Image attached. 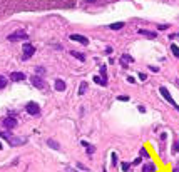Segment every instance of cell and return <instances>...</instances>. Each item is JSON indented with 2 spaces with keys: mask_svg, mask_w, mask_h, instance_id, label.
I'll return each mask as SVG.
<instances>
[{
  "mask_svg": "<svg viewBox=\"0 0 179 172\" xmlns=\"http://www.w3.org/2000/svg\"><path fill=\"white\" fill-rule=\"evenodd\" d=\"M70 40H74V42H79V43H82V45H87V43H89L87 37L79 35V33H72V35H70Z\"/></svg>",
  "mask_w": 179,
  "mask_h": 172,
  "instance_id": "cell-8",
  "label": "cell"
},
{
  "mask_svg": "<svg viewBox=\"0 0 179 172\" xmlns=\"http://www.w3.org/2000/svg\"><path fill=\"white\" fill-rule=\"evenodd\" d=\"M137 33H139V35L147 37V39H156V37H158V33H156V32H151V30H146V29H139V30H137Z\"/></svg>",
  "mask_w": 179,
  "mask_h": 172,
  "instance_id": "cell-9",
  "label": "cell"
},
{
  "mask_svg": "<svg viewBox=\"0 0 179 172\" xmlns=\"http://www.w3.org/2000/svg\"><path fill=\"white\" fill-rule=\"evenodd\" d=\"M159 92H161V95H162V97H164L166 100H168V102H169V104H171V105H172V107H174V109H176V110H179V105H177V104H176V100H174V99H172V97H171V94H169V90H168V89H166V87H161V89H159Z\"/></svg>",
  "mask_w": 179,
  "mask_h": 172,
  "instance_id": "cell-4",
  "label": "cell"
},
{
  "mask_svg": "<svg viewBox=\"0 0 179 172\" xmlns=\"http://www.w3.org/2000/svg\"><path fill=\"white\" fill-rule=\"evenodd\" d=\"M141 155H142V157H147V155H149V152L146 151V147H142V149H141Z\"/></svg>",
  "mask_w": 179,
  "mask_h": 172,
  "instance_id": "cell-27",
  "label": "cell"
},
{
  "mask_svg": "<svg viewBox=\"0 0 179 172\" xmlns=\"http://www.w3.org/2000/svg\"><path fill=\"white\" fill-rule=\"evenodd\" d=\"M82 145L87 149V154H89V155H92V154H94V151H96V149H94V145H90L89 142H86V140H82Z\"/></svg>",
  "mask_w": 179,
  "mask_h": 172,
  "instance_id": "cell-16",
  "label": "cell"
},
{
  "mask_svg": "<svg viewBox=\"0 0 179 172\" xmlns=\"http://www.w3.org/2000/svg\"><path fill=\"white\" fill-rule=\"evenodd\" d=\"M86 2H90V4H92V2H96V0H86Z\"/></svg>",
  "mask_w": 179,
  "mask_h": 172,
  "instance_id": "cell-33",
  "label": "cell"
},
{
  "mask_svg": "<svg viewBox=\"0 0 179 172\" xmlns=\"http://www.w3.org/2000/svg\"><path fill=\"white\" fill-rule=\"evenodd\" d=\"M65 87H67V85H65V82H64V80H60V79H57V80H55L54 89L57 90V92H64V90H65Z\"/></svg>",
  "mask_w": 179,
  "mask_h": 172,
  "instance_id": "cell-11",
  "label": "cell"
},
{
  "mask_svg": "<svg viewBox=\"0 0 179 172\" xmlns=\"http://www.w3.org/2000/svg\"><path fill=\"white\" fill-rule=\"evenodd\" d=\"M171 52L179 59V47H177V45H174V43H172V45H171Z\"/></svg>",
  "mask_w": 179,
  "mask_h": 172,
  "instance_id": "cell-20",
  "label": "cell"
},
{
  "mask_svg": "<svg viewBox=\"0 0 179 172\" xmlns=\"http://www.w3.org/2000/svg\"><path fill=\"white\" fill-rule=\"evenodd\" d=\"M172 172H179V169H174V170H172Z\"/></svg>",
  "mask_w": 179,
  "mask_h": 172,
  "instance_id": "cell-34",
  "label": "cell"
},
{
  "mask_svg": "<svg viewBox=\"0 0 179 172\" xmlns=\"http://www.w3.org/2000/svg\"><path fill=\"white\" fill-rule=\"evenodd\" d=\"M141 164V157L139 159H136V161H134V165H139Z\"/></svg>",
  "mask_w": 179,
  "mask_h": 172,
  "instance_id": "cell-32",
  "label": "cell"
},
{
  "mask_svg": "<svg viewBox=\"0 0 179 172\" xmlns=\"http://www.w3.org/2000/svg\"><path fill=\"white\" fill-rule=\"evenodd\" d=\"M5 85H7V79H5V77H2V75H0V89H4Z\"/></svg>",
  "mask_w": 179,
  "mask_h": 172,
  "instance_id": "cell-25",
  "label": "cell"
},
{
  "mask_svg": "<svg viewBox=\"0 0 179 172\" xmlns=\"http://www.w3.org/2000/svg\"><path fill=\"white\" fill-rule=\"evenodd\" d=\"M30 82H32V85L35 87V89H44V87H45L44 79L40 75H32V77H30Z\"/></svg>",
  "mask_w": 179,
  "mask_h": 172,
  "instance_id": "cell-7",
  "label": "cell"
},
{
  "mask_svg": "<svg viewBox=\"0 0 179 172\" xmlns=\"http://www.w3.org/2000/svg\"><path fill=\"white\" fill-rule=\"evenodd\" d=\"M25 110L29 112L30 115H39L40 114V107H39V104H35V102H29V104L25 105Z\"/></svg>",
  "mask_w": 179,
  "mask_h": 172,
  "instance_id": "cell-5",
  "label": "cell"
},
{
  "mask_svg": "<svg viewBox=\"0 0 179 172\" xmlns=\"http://www.w3.org/2000/svg\"><path fill=\"white\" fill-rule=\"evenodd\" d=\"M24 79H25V74H22V72H12L10 74V80H14V82H22Z\"/></svg>",
  "mask_w": 179,
  "mask_h": 172,
  "instance_id": "cell-10",
  "label": "cell"
},
{
  "mask_svg": "<svg viewBox=\"0 0 179 172\" xmlns=\"http://www.w3.org/2000/svg\"><path fill=\"white\" fill-rule=\"evenodd\" d=\"M158 29H159V30H166V29H169V25H159Z\"/></svg>",
  "mask_w": 179,
  "mask_h": 172,
  "instance_id": "cell-29",
  "label": "cell"
},
{
  "mask_svg": "<svg viewBox=\"0 0 179 172\" xmlns=\"http://www.w3.org/2000/svg\"><path fill=\"white\" fill-rule=\"evenodd\" d=\"M94 82H96V84H99V85H102V87H106V85H107V82H106L104 79H100L99 75H96V77H94Z\"/></svg>",
  "mask_w": 179,
  "mask_h": 172,
  "instance_id": "cell-17",
  "label": "cell"
},
{
  "mask_svg": "<svg viewBox=\"0 0 179 172\" xmlns=\"http://www.w3.org/2000/svg\"><path fill=\"white\" fill-rule=\"evenodd\" d=\"M0 137L2 139H5L10 145H24L25 142H27V139L25 137H15V135H12L10 132H7V130H4V132L0 134Z\"/></svg>",
  "mask_w": 179,
  "mask_h": 172,
  "instance_id": "cell-1",
  "label": "cell"
},
{
  "mask_svg": "<svg viewBox=\"0 0 179 172\" xmlns=\"http://www.w3.org/2000/svg\"><path fill=\"white\" fill-rule=\"evenodd\" d=\"M2 124H4V127L7 130H10V129H14V127L17 126V119H15L14 115H8V117L4 119V122H2Z\"/></svg>",
  "mask_w": 179,
  "mask_h": 172,
  "instance_id": "cell-6",
  "label": "cell"
},
{
  "mask_svg": "<svg viewBox=\"0 0 179 172\" xmlns=\"http://www.w3.org/2000/svg\"><path fill=\"white\" fill-rule=\"evenodd\" d=\"M47 145H49V147H52L54 151H59V149H60V144H59V142H55L54 139H47Z\"/></svg>",
  "mask_w": 179,
  "mask_h": 172,
  "instance_id": "cell-14",
  "label": "cell"
},
{
  "mask_svg": "<svg viewBox=\"0 0 179 172\" xmlns=\"http://www.w3.org/2000/svg\"><path fill=\"white\" fill-rule=\"evenodd\" d=\"M111 161H112V165H117V154H116V152L111 154Z\"/></svg>",
  "mask_w": 179,
  "mask_h": 172,
  "instance_id": "cell-22",
  "label": "cell"
},
{
  "mask_svg": "<svg viewBox=\"0 0 179 172\" xmlns=\"http://www.w3.org/2000/svg\"><path fill=\"white\" fill-rule=\"evenodd\" d=\"M129 167H131V164H129V162H122V165H121V169H122L124 172H127V170H129Z\"/></svg>",
  "mask_w": 179,
  "mask_h": 172,
  "instance_id": "cell-23",
  "label": "cell"
},
{
  "mask_svg": "<svg viewBox=\"0 0 179 172\" xmlns=\"http://www.w3.org/2000/svg\"><path fill=\"white\" fill-rule=\"evenodd\" d=\"M117 99H119V100H122V102H127V100H129V95H119Z\"/></svg>",
  "mask_w": 179,
  "mask_h": 172,
  "instance_id": "cell-26",
  "label": "cell"
},
{
  "mask_svg": "<svg viewBox=\"0 0 179 172\" xmlns=\"http://www.w3.org/2000/svg\"><path fill=\"white\" fill-rule=\"evenodd\" d=\"M109 29H111V30H121V29H124V22H116V24H111V25H109Z\"/></svg>",
  "mask_w": 179,
  "mask_h": 172,
  "instance_id": "cell-15",
  "label": "cell"
},
{
  "mask_svg": "<svg viewBox=\"0 0 179 172\" xmlns=\"http://www.w3.org/2000/svg\"><path fill=\"white\" fill-rule=\"evenodd\" d=\"M139 79H141V80H146V79H147V75H146V74H142V72H141V74H139Z\"/></svg>",
  "mask_w": 179,
  "mask_h": 172,
  "instance_id": "cell-28",
  "label": "cell"
},
{
  "mask_svg": "<svg viewBox=\"0 0 179 172\" xmlns=\"http://www.w3.org/2000/svg\"><path fill=\"white\" fill-rule=\"evenodd\" d=\"M122 62H124V64H125V62H134V59L132 57H131V55H122Z\"/></svg>",
  "mask_w": 179,
  "mask_h": 172,
  "instance_id": "cell-21",
  "label": "cell"
},
{
  "mask_svg": "<svg viewBox=\"0 0 179 172\" xmlns=\"http://www.w3.org/2000/svg\"><path fill=\"white\" fill-rule=\"evenodd\" d=\"M127 82H129V84H134L136 80H134V77H127Z\"/></svg>",
  "mask_w": 179,
  "mask_h": 172,
  "instance_id": "cell-30",
  "label": "cell"
},
{
  "mask_svg": "<svg viewBox=\"0 0 179 172\" xmlns=\"http://www.w3.org/2000/svg\"><path fill=\"white\" fill-rule=\"evenodd\" d=\"M86 90H87V82H82V84H80V87H79V95H84Z\"/></svg>",
  "mask_w": 179,
  "mask_h": 172,
  "instance_id": "cell-19",
  "label": "cell"
},
{
  "mask_svg": "<svg viewBox=\"0 0 179 172\" xmlns=\"http://www.w3.org/2000/svg\"><path fill=\"white\" fill-rule=\"evenodd\" d=\"M100 79H104L106 82H107V70H106V65L100 67Z\"/></svg>",
  "mask_w": 179,
  "mask_h": 172,
  "instance_id": "cell-18",
  "label": "cell"
},
{
  "mask_svg": "<svg viewBox=\"0 0 179 172\" xmlns=\"http://www.w3.org/2000/svg\"><path fill=\"white\" fill-rule=\"evenodd\" d=\"M7 39L10 40V42H17V40H27V39H29V33L24 32V30H17V32L10 33Z\"/></svg>",
  "mask_w": 179,
  "mask_h": 172,
  "instance_id": "cell-3",
  "label": "cell"
},
{
  "mask_svg": "<svg viewBox=\"0 0 179 172\" xmlns=\"http://www.w3.org/2000/svg\"><path fill=\"white\" fill-rule=\"evenodd\" d=\"M102 172H107V170H106V169H104V170H102Z\"/></svg>",
  "mask_w": 179,
  "mask_h": 172,
  "instance_id": "cell-35",
  "label": "cell"
},
{
  "mask_svg": "<svg viewBox=\"0 0 179 172\" xmlns=\"http://www.w3.org/2000/svg\"><path fill=\"white\" fill-rule=\"evenodd\" d=\"M142 172H156V164H154V162L144 164V165H142Z\"/></svg>",
  "mask_w": 179,
  "mask_h": 172,
  "instance_id": "cell-12",
  "label": "cell"
},
{
  "mask_svg": "<svg viewBox=\"0 0 179 172\" xmlns=\"http://www.w3.org/2000/svg\"><path fill=\"white\" fill-rule=\"evenodd\" d=\"M70 55L72 57H75L77 60H80V62H86V55L82 54V52H77V50H70Z\"/></svg>",
  "mask_w": 179,
  "mask_h": 172,
  "instance_id": "cell-13",
  "label": "cell"
},
{
  "mask_svg": "<svg viewBox=\"0 0 179 172\" xmlns=\"http://www.w3.org/2000/svg\"><path fill=\"white\" fill-rule=\"evenodd\" d=\"M149 68H151V70H152V72H159V68H158V67H152V65H151Z\"/></svg>",
  "mask_w": 179,
  "mask_h": 172,
  "instance_id": "cell-31",
  "label": "cell"
},
{
  "mask_svg": "<svg viewBox=\"0 0 179 172\" xmlns=\"http://www.w3.org/2000/svg\"><path fill=\"white\" fill-rule=\"evenodd\" d=\"M22 59L24 60H27V59H30L34 54H35V47L32 45V43H22Z\"/></svg>",
  "mask_w": 179,
  "mask_h": 172,
  "instance_id": "cell-2",
  "label": "cell"
},
{
  "mask_svg": "<svg viewBox=\"0 0 179 172\" xmlns=\"http://www.w3.org/2000/svg\"><path fill=\"white\" fill-rule=\"evenodd\" d=\"M0 149H2V144H0Z\"/></svg>",
  "mask_w": 179,
  "mask_h": 172,
  "instance_id": "cell-36",
  "label": "cell"
},
{
  "mask_svg": "<svg viewBox=\"0 0 179 172\" xmlns=\"http://www.w3.org/2000/svg\"><path fill=\"white\" fill-rule=\"evenodd\" d=\"M35 74H37V75H44V74H45V68H44V67H37L35 68Z\"/></svg>",
  "mask_w": 179,
  "mask_h": 172,
  "instance_id": "cell-24",
  "label": "cell"
}]
</instances>
